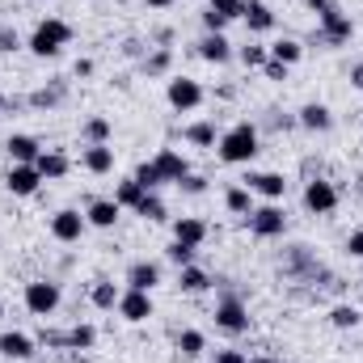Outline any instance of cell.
<instances>
[{
  "label": "cell",
  "mask_w": 363,
  "mask_h": 363,
  "mask_svg": "<svg viewBox=\"0 0 363 363\" xmlns=\"http://www.w3.org/2000/svg\"><path fill=\"white\" fill-rule=\"evenodd\" d=\"M262 152V135L254 123H233L228 131H220L216 140V157L224 165H254V157Z\"/></svg>",
  "instance_id": "6da1fadb"
},
{
  "label": "cell",
  "mask_w": 363,
  "mask_h": 363,
  "mask_svg": "<svg viewBox=\"0 0 363 363\" xmlns=\"http://www.w3.org/2000/svg\"><path fill=\"white\" fill-rule=\"evenodd\" d=\"M308 9L317 13V34H313V43H321V47H347V43L355 38V21L342 13L338 0H308Z\"/></svg>",
  "instance_id": "7a4b0ae2"
},
{
  "label": "cell",
  "mask_w": 363,
  "mask_h": 363,
  "mask_svg": "<svg viewBox=\"0 0 363 363\" xmlns=\"http://www.w3.org/2000/svg\"><path fill=\"white\" fill-rule=\"evenodd\" d=\"M68 43H72V26H68L64 17H43V21L30 30L26 51H30L34 60H55V55H64Z\"/></svg>",
  "instance_id": "3957f363"
},
{
  "label": "cell",
  "mask_w": 363,
  "mask_h": 363,
  "mask_svg": "<svg viewBox=\"0 0 363 363\" xmlns=\"http://www.w3.org/2000/svg\"><path fill=\"white\" fill-rule=\"evenodd\" d=\"M216 330H224L228 338H241V334H250V325H254V317H250V304L237 296V291H224L220 300H216Z\"/></svg>",
  "instance_id": "277c9868"
},
{
  "label": "cell",
  "mask_w": 363,
  "mask_h": 363,
  "mask_svg": "<svg viewBox=\"0 0 363 363\" xmlns=\"http://www.w3.org/2000/svg\"><path fill=\"white\" fill-rule=\"evenodd\" d=\"M21 304L34 313V317H55L60 313V304H64V287L55 283V279H30L26 283V291H21Z\"/></svg>",
  "instance_id": "5b68a950"
},
{
  "label": "cell",
  "mask_w": 363,
  "mask_h": 363,
  "mask_svg": "<svg viewBox=\"0 0 363 363\" xmlns=\"http://www.w3.org/2000/svg\"><path fill=\"white\" fill-rule=\"evenodd\" d=\"M300 199H304V211H308V216H334L338 203H342V190L330 178H308Z\"/></svg>",
  "instance_id": "8992f818"
},
{
  "label": "cell",
  "mask_w": 363,
  "mask_h": 363,
  "mask_svg": "<svg viewBox=\"0 0 363 363\" xmlns=\"http://www.w3.org/2000/svg\"><path fill=\"white\" fill-rule=\"evenodd\" d=\"M245 224H250V233L258 241H274V237L287 233V211H283V203H262V207H254L245 216Z\"/></svg>",
  "instance_id": "52a82bcc"
},
{
  "label": "cell",
  "mask_w": 363,
  "mask_h": 363,
  "mask_svg": "<svg viewBox=\"0 0 363 363\" xmlns=\"http://www.w3.org/2000/svg\"><path fill=\"white\" fill-rule=\"evenodd\" d=\"M165 101H169V110L190 114V110H199V106L207 101V93H203V85H199L194 77H169V81H165Z\"/></svg>",
  "instance_id": "ba28073f"
},
{
  "label": "cell",
  "mask_w": 363,
  "mask_h": 363,
  "mask_svg": "<svg viewBox=\"0 0 363 363\" xmlns=\"http://www.w3.org/2000/svg\"><path fill=\"white\" fill-rule=\"evenodd\" d=\"M85 228H89V220H85V211H77V207H60V211L47 220V233H51L60 245H77V241L85 237Z\"/></svg>",
  "instance_id": "9c48e42d"
},
{
  "label": "cell",
  "mask_w": 363,
  "mask_h": 363,
  "mask_svg": "<svg viewBox=\"0 0 363 363\" xmlns=\"http://www.w3.org/2000/svg\"><path fill=\"white\" fill-rule=\"evenodd\" d=\"M152 313H157V304H152V291L123 287V296H118V317H123L127 325H144Z\"/></svg>",
  "instance_id": "30bf717a"
},
{
  "label": "cell",
  "mask_w": 363,
  "mask_h": 363,
  "mask_svg": "<svg viewBox=\"0 0 363 363\" xmlns=\"http://www.w3.org/2000/svg\"><path fill=\"white\" fill-rule=\"evenodd\" d=\"M4 190H9L13 199H34V194L43 190V174H38V165H9V174H4Z\"/></svg>",
  "instance_id": "8fae6325"
},
{
  "label": "cell",
  "mask_w": 363,
  "mask_h": 363,
  "mask_svg": "<svg viewBox=\"0 0 363 363\" xmlns=\"http://www.w3.org/2000/svg\"><path fill=\"white\" fill-rule=\"evenodd\" d=\"M241 186H250L254 199H267V203H283V194H287V178L274 169H250V178Z\"/></svg>",
  "instance_id": "7c38bea8"
},
{
  "label": "cell",
  "mask_w": 363,
  "mask_h": 363,
  "mask_svg": "<svg viewBox=\"0 0 363 363\" xmlns=\"http://www.w3.org/2000/svg\"><path fill=\"white\" fill-rule=\"evenodd\" d=\"M296 127H304V131H313V135H330V131H334V110H330L325 101H304V106L296 110Z\"/></svg>",
  "instance_id": "4fadbf2b"
},
{
  "label": "cell",
  "mask_w": 363,
  "mask_h": 363,
  "mask_svg": "<svg viewBox=\"0 0 363 363\" xmlns=\"http://www.w3.org/2000/svg\"><path fill=\"white\" fill-rule=\"evenodd\" d=\"M4 152H9L13 165H34V161L43 157V140L30 135V131H13V135L4 140Z\"/></svg>",
  "instance_id": "5bb4252c"
},
{
  "label": "cell",
  "mask_w": 363,
  "mask_h": 363,
  "mask_svg": "<svg viewBox=\"0 0 363 363\" xmlns=\"http://www.w3.org/2000/svg\"><path fill=\"white\" fill-rule=\"evenodd\" d=\"M161 283H165L161 262H148V258H140V262H131V267H127V287H135V291H157Z\"/></svg>",
  "instance_id": "9a60e30c"
},
{
  "label": "cell",
  "mask_w": 363,
  "mask_h": 363,
  "mask_svg": "<svg viewBox=\"0 0 363 363\" xmlns=\"http://www.w3.org/2000/svg\"><path fill=\"white\" fill-rule=\"evenodd\" d=\"M0 355H4V359L26 363V359L38 355V342H34L30 334H21V330H4V334H0Z\"/></svg>",
  "instance_id": "2e32d148"
},
{
  "label": "cell",
  "mask_w": 363,
  "mask_h": 363,
  "mask_svg": "<svg viewBox=\"0 0 363 363\" xmlns=\"http://www.w3.org/2000/svg\"><path fill=\"white\" fill-rule=\"evenodd\" d=\"M241 21L250 26V34H271L274 26H279V17H274V9L267 4V0H245Z\"/></svg>",
  "instance_id": "e0dca14e"
},
{
  "label": "cell",
  "mask_w": 363,
  "mask_h": 363,
  "mask_svg": "<svg viewBox=\"0 0 363 363\" xmlns=\"http://www.w3.org/2000/svg\"><path fill=\"white\" fill-rule=\"evenodd\" d=\"M194 51H199V60H207V64H228L237 51H233V43H228V34H203L199 43H194Z\"/></svg>",
  "instance_id": "ac0fdd59"
},
{
  "label": "cell",
  "mask_w": 363,
  "mask_h": 363,
  "mask_svg": "<svg viewBox=\"0 0 363 363\" xmlns=\"http://www.w3.org/2000/svg\"><path fill=\"white\" fill-rule=\"evenodd\" d=\"M81 165L89 169L93 178L114 174V148H110V144H85V148H81Z\"/></svg>",
  "instance_id": "d6986e66"
},
{
  "label": "cell",
  "mask_w": 363,
  "mask_h": 363,
  "mask_svg": "<svg viewBox=\"0 0 363 363\" xmlns=\"http://www.w3.org/2000/svg\"><path fill=\"white\" fill-rule=\"evenodd\" d=\"M118 216H123V207H118L114 199H89V203H85V220H89V228H114Z\"/></svg>",
  "instance_id": "ffe728a7"
},
{
  "label": "cell",
  "mask_w": 363,
  "mask_h": 363,
  "mask_svg": "<svg viewBox=\"0 0 363 363\" xmlns=\"http://www.w3.org/2000/svg\"><path fill=\"white\" fill-rule=\"evenodd\" d=\"M283 271H287V274H300V279H317V274H325V271H321V262L308 254V245H291V250H287Z\"/></svg>",
  "instance_id": "44dd1931"
},
{
  "label": "cell",
  "mask_w": 363,
  "mask_h": 363,
  "mask_svg": "<svg viewBox=\"0 0 363 363\" xmlns=\"http://www.w3.org/2000/svg\"><path fill=\"white\" fill-rule=\"evenodd\" d=\"M34 165H38L43 182H60V178L72 174V161H68V152H60V148H43V157H38Z\"/></svg>",
  "instance_id": "7402d4cb"
},
{
  "label": "cell",
  "mask_w": 363,
  "mask_h": 363,
  "mask_svg": "<svg viewBox=\"0 0 363 363\" xmlns=\"http://www.w3.org/2000/svg\"><path fill=\"white\" fill-rule=\"evenodd\" d=\"M152 165L161 169V178H165V182H174V186H178V182L186 178V174H190V161L182 157L178 148H161V152L152 157Z\"/></svg>",
  "instance_id": "603a6c76"
},
{
  "label": "cell",
  "mask_w": 363,
  "mask_h": 363,
  "mask_svg": "<svg viewBox=\"0 0 363 363\" xmlns=\"http://www.w3.org/2000/svg\"><path fill=\"white\" fill-rule=\"evenodd\" d=\"M118 296H123V287L114 279H93L89 283V304L97 313H114L118 308Z\"/></svg>",
  "instance_id": "cb8c5ba5"
},
{
  "label": "cell",
  "mask_w": 363,
  "mask_h": 363,
  "mask_svg": "<svg viewBox=\"0 0 363 363\" xmlns=\"http://www.w3.org/2000/svg\"><path fill=\"white\" fill-rule=\"evenodd\" d=\"M182 140H186L190 148L216 152V140H220V131H216V118H199V123H190V127L182 131Z\"/></svg>",
  "instance_id": "d4e9b609"
},
{
  "label": "cell",
  "mask_w": 363,
  "mask_h": 363,
  "mask_svg": "<svg viewBox=\"0 0 363 363\" xmlns=\"http://www.w3.org/2000/svg\"><path fill=\"white\" fill-rule=\"evenodd\" d=\"M207 233H211V228H207V220H199V216H178V220H174V241H182V245H194V250H199V245L207 241Z\"/></svg>",
  "instance_id": "484cf974"
},
{
  "label": "cell",
  "mask_w": 363,
  "mask_h": 363,
  "mask_svg": "<svg viewBox=\"0 0 363 363\" xmlns=\"http://www.w3.org/2000/svg\"><path fill=\"white\" fill-rule=\"evenodd\" d=\"M110 135H114V123L106 114H89L81 123V144H110Z\"/></svg>",
  "instance_id": "4316f807"
},
{
  "label": "cell",
  "mask_w": 363,
  "mask_h": 363,
  "mask_svg": "<svg viewBox=\"0 0 363 363\" xmlns=\"http://www.w3.org/2000/svg\"><path fill=\"white\" fill-rule=\"evenodd\" d=\"M224 207H228L233 216H250V211H254L258 203H254V190L237 182V186H228V190H224Z\"/></svg>",
  "instance_id": "83f0119b"
},
{
  "label": "cell",
  "mask_w": 363,
  "mask_h": 363,
  "mask_svg": "<svg viewBox=\"0 0 363 363\" xmlns=\"http://www.w3.org/2000/svg\"><path fill=\"white\" fill-rule=\"evenodd\" d=\"M144 194H148V190H144V186H140V182H135V178H123V182H118V186H114V194H110V199H114V203H118L123 211H135Z\"/></svg>",
  "instance_id": "f1b7e54d"
},
{
  "label": "cell",
  "mask_w": 363,
  "mask_h": 363,
  "mask_svg": "<svg viewBox=\"0 0 363 363\" xmlns=\"http://www.w3.org/2000/svg\"><path fill=\"white\" fill-rule=\"evenodd\" d=\"M178 287L186 291V296H199V291H207V287H211V274L190 262V267H182V271H178Z\"/></svg>",
  "instance_id": "f546056e"
},
{
  "label": "cell",
  "mask_w": 363,
  "mask_h": 363,
  "mask_svg": "<svg viewBox=\"0 0 363 363\" xmlns=\"http://www.w3.org/2000/svg\"><path fill=\"white\" fill-rule=\"evenodd\" d=\"M64 97H68V85H43V89H34L30 93V106L34 110H55V106H64Z\"/></svg>",
  "instance_id": "4dcf8cb0"
},
{
  "label": "cell",
  "mask_w": 363,
  "mask_h": 363,
  "mask_svg": "<svg viewBox=\"0 0 363 363\" xmlns=\"http://www.w3.org/2000/svg\"><path fill=\"white\" fill-rule=\"evenodd\" d=\"M271 60L296 68V64L304 60V43H300V38H279V43H271Z\"/></svg>",
  "instance_id": "1f68e13d"
},
{
  "label": "cell",
  "mask_w": 363,
  "mask_h": 363,
  "mask_svg": "<svg viewBox=\"0 0 363 363\" xmlns=\"http://www.w3.org/2000/svg\"><path fill=\"white\" fill-rule=\"evenodd\" d=\"M178 351L182 355H186V359H203V355H207V334H203V330H182L178 334Z\"/></svg>",
  "instance_id": "d6a6232c"
},
{
  "label": "cell",
  "mask_w": 363,
  "mask_h": 363,
  "mask_svg": "<svg viewBox=\"0 0 363 363\" xmlns=\"http://www.w3.org/2000/svg\"><path fill=\"white\" fill-rule=\"evenodd\" d=\"M135 216H144L148 224H161V220H169V207H165V199H161L157 190H148V194L140 199V207H135Z\"/></svg>",
  "instance_id": "836d02e7"
},
{
  "label": "cell",
  "mask_w": 363,
  "mask_h": 363,
  "mask_svg": "<svg viewBox=\"0 0 363 363\" xmlns=\"http://www.w3.org/2000/svg\"><path fill=\"white\" fill-rule=\"evenodd\" d=\"M93 347H97V330H93L89 321H77L68 330V351H93Z\"/></svg>",
  "instance_id": "e575fe53"
},
{
  "label": "cell",
  "mask_w": 363,
  "mask_h": 363,
  "mask_svg": "<svg viewBox=\"0 0 363 363\" xmlns=\"http://www.w3.org/2000/svg\"><path fill=\"white\" fill-rule=\"evenodd\" d=\"M359 321H363V313L355 304H334V308H330V325H334V330H355Z\"/></svg>",
  "instance_id": "d590c367"
},
{
  "label": "cell",
  "mask_w": 363,
  "mask_h": 363,
  "mask_svg": "<svg viewBox=\"0 0 363 363\" xmlns=\"http://www.w3.org/2000/svg\"><path fill=\"white\" fill-rule=\"evenodd\" d=\"M237 60H241L245 68H262V64L271 60V47H262V43H245V47H237Z\"/></svg>",
  "instance_id": "8d00e7d4"
},
{
  "label": "cell",
  "mask_w": 363,
  "mask_h": 363,
  "mask_svg": "<svg viewBox=\"0 0 363 363\" xmlns=\"http://www.w3.org/2000/svg\"><path fill=\"white\" fill-rule=\"evenodd\" d=\"M169 64H174V51H169V47H157L152 55H144V72H148V77H165Z\"/></svg>",
  "instance_id": "74e56055"
},
{
  "label": "cell",
  "mask_w": 363,
  "mask_h": 363,
  "mask_svg": "<svg viewBox=\"0 0 363 363\" xmlns=\"http://www.w3.org/2000/svg\"><path fill=\"white\" fill-rule=\"evenodd\" d=\"M131 178L140 182V186H144V190H161V186H165V178H161V169H157V165H152V161H140V165H135V174H131Z\"/></svg>",
  "instance_id": "f35d334b"
},
{
  "label": "cell",
  "mask_w": 363,
  "mask_h": 363,
  "mask_svg": "<svg viewBox=\"0 0 363 363\" xmlns=\"http://www.w3.org/2000/svg\"><path fill=\"white\" fill-rule=\"evenodd\" d=\"M26 43H21V34L13 30V26H0V55H17Z\"/></svg>",
  "instance_id": "ab89813d"
},
{
  "label": "cell",
  "mask_w": 363,
  "mask_h": 363,
  "mask_svg": "<svg viewBox=\"0 0 363 363\" xmlns=\"http://www.w3.org/2000/svg\"><path fill=\"white\" fill-rule=\"evenodd\" d=\"M207 9H216L220 17L237 21V17H241V9H245V0H207Z\"/></svg>",
  "instance_id": "60d3db41"
},
{
  "label": "cell",
  "mask_w": 363,
  "mask_h": 363,
  "mask_svg": "<svg viewBox=\"0 0 363 363\" xmlns=\"http://www.w3.org/2000/svg\"><path fill=\"white\" fill-rule=\"evenodd\" d=\"M165 254H169V262H174V267H190V262H194V245H182V241H174V245H169V250H165Z\"/></svg>",
  "instance_id": "b9f144b4"
},
{
  "label": "cell",
  "mask_w": 363,
  "mask_h": 363,
  "mask_svg": "<svg viewBox=\"0 0 363 363\" xmlns=\"http://www.w3.org/2000/svg\"><path fill=\"white\" fill-rule=\"evenodd\" d=\"M258 72H262V77H267V81H271V85H283V81H287V72H291V68H287V64H279V60H267V64H262V68H258Z\"/></svg>",
  "instance_id": "7bdbcfd3"
},
{
  "label": "cell",
  "mask_w": 363,
  "mask_h": 363,
  "mask_svg": "<svg viewBox=\"0 0 363 363\" xmlns=\"http://www.w3.org/2000/svg\"><path fill=\"white\" fill-rule=\"evenodd\" d=\"M178 190H182V194H207V178L190 169V174H186V178L178 182Z\"/></svg>",
  "instance_id": "ee69618b"
},
{
  "label": "cell",
  "mask_w": 363,
  "mask_h": 363,
  "mask_svg": "<svg viewBox=\"0 0 363 363\" xmlns=\"http://www.w3.org/2000/svg\"><path fill=\"white\" fill-rule=\"evenodd\" d=\"M203 30L207 34H224L228 30V17H220L216 9H203Z\"/></svg>",
  "instance_id": "f6af8a7d"
},
{
  "label": "cell",
  "mask_w": 363,
  "mask_h": 363,
  "mask_svg": "<svg viewBox=\"0 0 363 363\" xmlns=\"http://www.w3.org/2000/svg\"><path fill=\"white\" fill-rule=\"evenodd\" d=\"M347 254H351L355 262H363V228H355V233L347 237Z\"/></svg>",
  "instance_id": "bcb514c9"
},
{
  "label": "cell",
  "mask_w": 363,
  "mask_h": 363,
  "mask_svg": "<svg viewBox=\"0 0 363 363\" xmlns=\"http://www.w3.org/2000/svg\"><path fill=\"white\" fill-rule=\"evenodd\" d=\"M211 363H250V359H245L237 347H224V351H216V355H211Z\"/></svg>",
  "instance_id": "7dc6e473"
},
{
  "label": "cell",
  "mask_w": 363,
  "mask_h": 363,
  "mask_svg": "<svg viewBox=\"0 0 363 363\" xmlns=\"http://www.w3.org/2000/svg\"><path fill=\"white\" fill-rule=\"evenodd\" d=\"M351 89L363 93V60H359V64H351Z\"/></svg>",
  "instance_id": "c3c4849f"
},
{
  "label": "cell",
  "mask_w": 363,
  "mask_h": 363,
  "mask_svg": "<svg viewBox=\"0 0 363 363\" xmlns=\"http://www.w3.org/2000/svg\"><path fill=\"white\" fill-rule=\"evenodd\" d=\"M72 77H93V60H77L72 64Z\"/></svg>",
  "instance_id": "681fc988"
},
{
  "label": "cell",
  "mask_w": 363,
  "mask_h": 363,
  "mask_svg": "<svg viewBox=\"0 0 363 363\" xmlns=\"http://www.w3.org/2000/svg\"><path fill=\"white\" fill-rule=\"evenodd\" d=\"M144 4H148V9H174L178 0H144Z\"/></svg>",
  "instance_id": "f907efd6"
},
{
  "label": "cell",
  "mask_w": 363,
  "mask_h": 363,
  "mask_svg": "<svg viewBox=\"0 0 363 363\" xmlns=\"http://www.w3.org/2000/svg\"><path fill=\"white\" fill-rule=\"evenodd\" d=\"M250 363H283V359H274V355H258V359H250Z\"/></svg>",
  "instance_id": "816d5d0a"
},
{
  "label": "cell",
  "mask_w": 363,
  "mask_h": 363,
  "mask_svg": "<svg viewBox=\"0 0 363 363\" xmlns=\"http://www.w3.org/2000/svg\"><path fill=\"white\" fill-rule=\"evenodd\" d=\"M4 110H9V97H4V93H0V114H4Z\"/></svg>",
  "instance_id": "f5cc1de1"
},
{
  "label": "cell",
  "mask_w": 363,
  "mask_h": 363,
  "mask_svg": "<svg viewBox=\"0 0 363 363\" xmlns=\"http://www.w3.org/2000/svg\"><path fill=\"white\" fill-rule=\"evenodd\" d=\"M355 190H359V194H363V174H359V182H355Z\"/></svg>",
  "instance_id": "db71d44e"
},
{
  "label": "cell",
  "mask_w": 363,
  "mask_h": 363,
  "mask_svg": "<svg viewBox=\"0 0 363 363\" xmlns=\"http://www.w3.org/2000/svg\"><path fill=\"white\" fill-rule=\"evenodd\" d=\"M0 317H4V300H0Z\"/></svg>",
  "instance_id": "11a10c76"
}]
</instances>
